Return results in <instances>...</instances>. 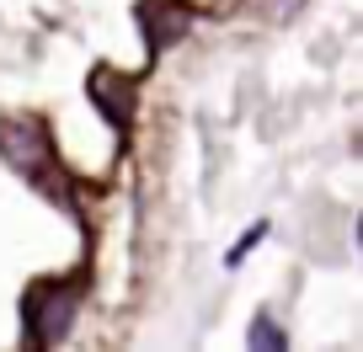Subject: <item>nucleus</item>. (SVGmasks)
Here are the masks:
<instances>
[{
  "mask_svg": "<svg viewBox=\"0 0 363 352\" xmlns=\"http://www.w3.org/2000/svg\"><path fill=\"white\" fill-rule=\"evenodd\" d=\"M0 155L11 160L16 171L27 176H43L54 166V144H48V128L38 118H11V123H0Z\"/></svg>",
  "mask_w": 363,
  "mask_h": 352,
  "instance_id": "1",
  "label": "nucleus"
},
{
  "mask_svg": "<svg viewBox=\"0 0 363 352\" xmlns=\"http://www.w3.org/2000/svg\"><path fill=\"white\" fill-rule=\"evenodd\" d=\"M69 320H75V294L69 288H38L27 299V331H33L38 347H54L69 331Z\"/></svg>",
  "mask_w": 363,
  "mask_h": 352,
  "instance_id": "2",
  "label": "nucleus"
},
{
  "mask_svg": "<svg viewBox=\"0 0 363 352\" xmlns=\"http://www.w3.org/2000/svg\"><path fill=\"white\" fill-rule=\"evenodd\" d=\"M91 102L102 107L118 128H128V118H134V80L113 75V69H96L91 75Z\"/></svg>",
  "mask_w": 363,
  "mask_h": 352,
  "instance_id": "3",
  "label": "nucleus"
},
{
  "mask_svg": "<svg viewBox=\"0 0 363 352\" xmlns=\"http://www.w3.org/2000/svg\"><path fill=\"white\" fill-rule=\"evenodd\" d=\"M246 347H251V352H284V347H289V336H284V326H278L272 315H257V320H251Z\"/></svg>",
  "mask_w": 363,
  "mask_h": 352,
  "instance_id": "4",
  "label": "nucleus"
},
{
  "mask_svg": "<svg viewBox=\"0 0 363 352\" xmlns=\"http://www.w3.org/2000/svg\"><path fill=\"white\" fill-rule=\"evenodd\" d=\"M262 235H267V225H251V229H246V240H240V246H235V251H230V256H225V267H240V261H246V251L257 246Z\"/></svg>",
  "mask_w": 363,
  "mask_h": 352,
  "instance_id": "5",
  "label": "nucleus"
}]
</instances>
